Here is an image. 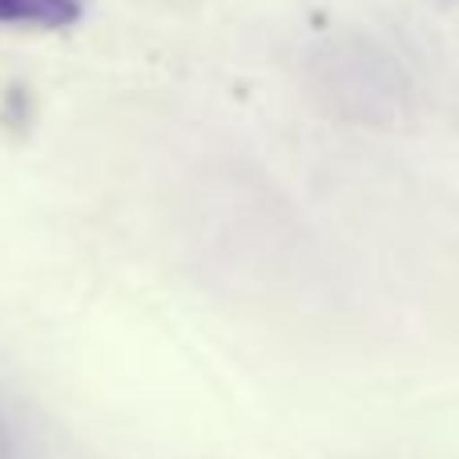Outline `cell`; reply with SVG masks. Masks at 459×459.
Segmentation results:
<instances>
[{
    "label": "cell",
    "instance_id": "7a4b0ae2",
    "mask_svg": "<svg viewBox=\"0 0 459 459\" xmlns=\"http://www.w3.org/2000/svg\"><path fill=\"white\" fill-rule=\"evenodd\" d=\"M0 459H32L29 452V436H24L21 420L0 403Z\"/></svg>",
    "mask_w": 459,
    "mask_h": 459
},
{
    "label": "cell",
    "instance_id": "6da1fadb",
    "mask_svg": "<svg viewBox=\"0 0 459 459\" xmlns=\"http://www.w3.org/2000/svg\"><path fill=\"white\" fill-rule=\"evenodd\" d=\"M85 16V0H0V29H73Z\"/></svg>",
    "mask_w": 459,
    "mask_h": 459
}]
</instances>
